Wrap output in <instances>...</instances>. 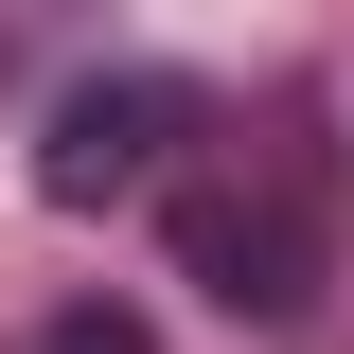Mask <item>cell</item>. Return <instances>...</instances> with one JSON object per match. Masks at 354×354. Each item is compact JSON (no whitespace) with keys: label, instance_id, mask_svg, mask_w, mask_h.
Segmentation results:
<instances>
[{"label":"cell","instance_id":"2","mask_svg":"<svg viewBox=\"0 0 354 354\" xmlns=\"http://www.w3.org/2000/svg\"><path fill=\"white\" fill-rule=\"evenodd\" d=\"M177 266L230 319H301V230L266 213V195H177Z\"/></svg>","mask_w":354,"mask_h":354},{"label":"cell","instance_id":"1","mask_svg":"<svg viewBox=\"0 0 354 354\" xmlns=\"http://www.w3.org/2000/svg\"><path fill=\"white\" fill-rule=\"evenodd\" d=\"M177 142V88H71V106H53V142H36V195H71V213H106V195H124L142 160H160Z\"/></svg>","mask_w":354,"mask_h":354},{"label":"cell","instance_id":"3","mask_svg":"<svg viewBox=\"0 0 354 354\" xmlns=\"http://www.w3.org/2000/svg\"><path fill=\"white\" fill-rule=\"evenodd\" d=\"M36 354H160V337H142V319H124V301H71V319H53V337H36Z\"/></svg>","mask_w":354,"mask_h":354}]
</instances>
